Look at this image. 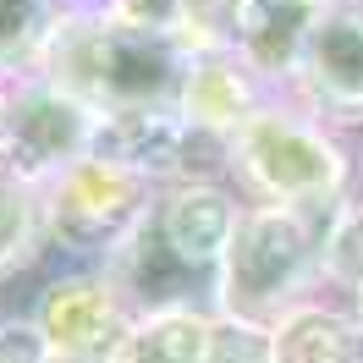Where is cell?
<instances>
[{
    "label": "cell",
    "mask_w": 363,
    "mask_h": 363,
    "mask_svg": "<svg viewBox=\"0 0 363 363\" xmlns=\"http://www.w3.org/2000/svg\"><path fill=\"white\" fill-rule=\"evenodd\" d=\"M99 111L50 77H6L0 83V177L50 187L77 160L94 155Z\"/></svg>",
    "instance_id": "cell-5"
},
{
    "label": "cell",
    "mask_w": 363,
    "mask_h": 363,
    "mask_svg": "<svg viewBox=\"0 0 363 363\" xmlns=\"http://www.w3.org/2000/svg\"><path fill=\"white\" fill-rule=\"evenodd\" d=\"M155 193H160L155 182L133 165H121V160H105V155L77 160L50 187H39L50 248L77 259V264H105L149 220Z\"/></svg>",
    "instance_id": "cell-4"
},
{
    "label": "cell",
    "mask_w": 363,
    "mask_h": 363,
    "mask_svg": "<svg viewBox=\"0 0 363 363\" xmlns=\"http://www.w3.org/2000/svg\"><path fill=\"white\" fill-rule=\"evenodd\" d=\"M94 155L121 160L165 187L182 177H226V149L209 143L182 105H133V111H105Z\"/></svg>",
    "instance_id": "cell-8"
},
{
    "label": "cell",
    "mask_w": 363,
    "mask_h": 363,
    "mask_svg": "<svg viewBox=\"0 0 363 363\" xmlns=\"http://www.w3.org/2000/svg\"><path fill=\"white\" fill-rule=\"evenodd\" d=\"M199 6H215V0H199Z\"/></svg>",
    "instance_id": "cell-22"
},
{
    "label": "cell",
    "mask_w": 363,
    "mask_h": 363,
    "mask_svg": "<svg viewBox=\"0 0 363 363\" xmlns=\"http://www.w3.org/2000/svg\"><path fill=\"white\" fill-rule=\"evenodd\" d=\"M314 6H319V0H314Z\"/></svg>",
    "instance_id": "cell-23"
},
{
    "label": "cell",
    "mask_w": 363,
    "mask_h": 363,
    "mask_svg": "<svg viewBox=\"0 0 363 363\" xmlns=\"http://www.w3.org/2000/svg\"><path fill=\"white\" fill-rule=\"evenodd\" d=\"M45 253H50V226L39 187L0 177V286L33 275L45 264Z\"/></svg>",
    "instance_id": "cell-15"
},
{
    "label": "cell",
    "mask_w": 363,
    "mask_h": 363,
    "mask_svg": "<svg viewBox=\"0 0 363 363\" xmlns=\"http://www.w3.org/2000/svg\"><path fill=\"white\" fill-rule=\"evenodd\" d=\"M319 275H325V292H336L341 303H358L363 297V193H352L341 209L325 215Z\"/></svg>",
    "instance_id": "cell-16"
},
{
    "label": "cell",
    "mask_w": 363,
    "mask_h": 363,
    "mask_svg": "<svg viewBox=\"0 0 363 363\" xmlns=\"http://www.w3.org/2000/svg\"><path fill=\"white\" fill-rule=\"evenodd\" d=\"M204 363H275V341H270V330H264V325L209 314Z\"/></svg>",
    "instance_id": "cell-18"
},
{
    "label": "cell",
    "mask_w": 363,
    "mask_h": 363,
    "mask_svg": "<svg viewBox=\"0 0 363 363\" xmlns=\"http://www.w3.org/2000/svg\"><path fill=\"white\" fill-rule=\"evenodd\" d=\"M55 363H77V358H55Z\"/></svg>",
    "instance_id": "cell-21"
},
{
    "label": "cell",
    "mask_w": 363,
    "mask_h": 363,
    "mask_svg": "<svg viewBox=\"0 0 363 363\" xmlns=\"http://www.w3.org/2000/svg\"><path fill=\"white\" fill-rule=\"evenodd\" d=\"M275 363H363V314L336 297H314L270 330Z\"/></svg>",
    "instance_id": "cell-12"
},
{
    "label": "cell",
    "mask_w": 363,
    "mask_h": 363,
    "mask_svg": "<svg viewBox=\"0 0 363 363\" xmlns=\"http://www.w3.org/2000/svg\"><path fill=\"white\" fill-rule=\"evenodd\" d=\"M319 231H325L319 215L248 204L242 220H237V231H231L220 275H215V314L275 330L292 308L325 297Z\"/></svg>",
    "instance_id": "cell-3"
},
{
    "label": "cell",
    "mask_w": 363,
    "mask_h": 363,
    "mask_svg": "<svg viewBox=\"0 0 363 363\" xmlns=\"http://www.w3.org/2000/svg\"><path fill=\"white\" fill-rule=\"evenodd\" d=\"M23 314L45 336L50 358H77V363H105L121 347V336L133 330L127 297L116 292V281L99 264L45 275Z\"/></svg>",
    "instance_id": "cell-6"
},
{
    "label": "cell",
    "mask_w": 363,
    "mask_h": 363,
    "mask_svg": "<svg viewBox=\"0 0 363 363\" xmlns=\"http://www.w3.org/2000/svg\"><path fill=\"white\" fill-rule=\"evenodd\" d=\"M281 99L330 127H363V0H319Z\"/></svg>",
    "instance_id": "cell-7"
},
{
    "label": "cell",
    "mask_w": 363,
    "mask_h": 363,
    "mask_svg": "<svg viewBox=\"0 0 363 363\" xmlns=\"http://www.w3.org/2000/svg\"><path fill=\"white\" fill-rule=\"evenodd\" d=\"M209 308H171V314H138L105 363H204Z\"/></svg>",
    "instance_id": "cell-13"
},
{
    "label": "cell",
    "mask_w": 363,
    "mask_h": 363,
    "mask_svg": "<svg viewBox=\"0 0 363 363\" xmlns=\"http://www.w3.org/2000/svg\"><path fill=\"white\" fill-rule=\"evenodd\" d=\"M39 77L89 99L99 116L133 111V105H177L182 83H187V50L177 39L121 28L94 0H77L50 45Z\"/></svg>",
    "instance_id": "cell-1"
},
{
    "label": "cell",
    "mask_w": 363,
    "mask_h": 363,
    "mask_svg": "<svg viewBox=\"0 0 363 363\" xmlns=\"http://www.w3.org/2000/svg\"><path fill=\"white\" fill-rule=\"evenodd\" d=\"M0 363H55L45 336L28 325V314H6L0 319Z\"/></svg>",
    "instance_id": "cell-19"
},
{
    "label": "cell",
    "mask_w": 363,
    "mask_h": 363,
    "mask_svg": "<svg viewBox=\"0 0 363 363\" xmlns=\"http://www.w3.org/2000/svg\"><path fill=\"white\" fill-rule=\"evenodd\" d=\"M226 177L248 204L297 209L319 220L352 199V155L336 127L286 99H275L226 149Z\"/></svg>",
    "instance_id": "cell-2"
},
{
    "label": "cell",
    "mask_w": 363,
    "mask_h": 363,
    "mask_svg": "<svg viewBox=\"0 0 363 363\" xmlns=\"http://www.w3.org/2000/svg\"><path fill=\"white\" fill-rule=\"evenodd\" d=\"M77 0H0V83L33 77Z\"/></svg>",
    "instance_id": "cell-14"
},
{
    "label": "cell",
    "mask_w": 363,
    "mask_h": 363,
    "mask_svg": "<svg viewBox=\"0 0 363 363\" xmlns=\"http://www.w3.org/2000/svg\"><path fill=\"white\" fill-rule=\"evenodd\" d=\"M314 0H215V23H220V45L253 67L275 94L292 83L303 39L314 28Z\"/></svg>",
    "instance_id": "cell-11"
},
{
    "label": "cell",
    "mask_w": 363,
    "mask_h": 363,
    "mask_svg": "<svg viewBox=\"0 0 363 363\" xmlns=\"http://www.w3.org/2000/svg\"><path fill=\"white\" fill-rule=\"evenodd\" d=\"M0 319H6V314H0Z\"/></svg>",
    "instance_id": "cell-24"
},
{
    "label": "cell",
    "mask_w": 363,
    "mask_h": 363,
    "mask_svg": "<svg viewBox=\"0 0 363 363\" xmlns=\"http://www.w3.org/2000/svg\"><path fill=\"white\" fill-rule=\"evenodd\" d=\"M352 308H358V314H363V297H358V303H352Z\"/></svg>",
    "instance_id": "cell-20"
},
{
    "label": "cell",
    "mask_w": 363,
    "mask_h": 363,
    "mask_svg": "<svg viewBox=\"0 0 363 363\" xmlns=\"http://www.w3.org/2000/svg\"><path fill=\"white\" fill-rule=\"evenodd\" d=\"M275 99H281V94L253 67H242L231 50H199V55H187V83H182L177 105L193 116V127H199L209 143L231 149Z\"/></svg>",
    "instance_id": "cell-10"
},
{
    "label": "cell",
    "mask_w": 363,
    "mask_h": 363,
    "mask_svg": "<svg viewBox=\"0 0 363 363\" xmlns=\"http://www.w3.org/2000/svg\"><path fill=\"white\" fill-rule=\"evenodd\" d=\"M111 23L121 28H138V33H155V39H187V28H193V17L204 11L199 0H94Z\"/></svg>",
    "instance_id": "cell-17"
},
{
    "label": "cell",
    "mask_w": 363,
    "mask_h": 363,
    "mask_svg": "<svg viewBox=\"0 0 363 363\" xmlns=\"http://www.w3.org/2000/svg\"><path fill=\"white\" fill-rule=\"evenodd\" d=\"M242 209H248V199L231 187V177H182L155 193V209L143 226L155 231L160 248H171L182 264H193L199 275L215 281Z\"/></svg>",
    "instance_id": "cell-9"
}]
</instances>
